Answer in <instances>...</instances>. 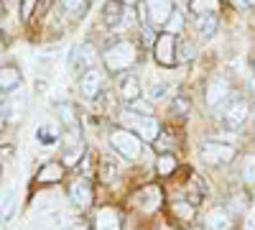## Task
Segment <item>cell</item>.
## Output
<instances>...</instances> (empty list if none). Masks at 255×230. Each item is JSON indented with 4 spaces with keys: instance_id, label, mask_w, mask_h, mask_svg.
Wrapping results in <instances>:
<instances>
[{
    "instance_id": "8992f818",
    "label": "cell",
    "mask_w": 255,
    "mask_h": 230,
    "mask_svg": "<svg viewBox=\"0 0 255 230\" xmlns=\"http://www.w3.org/2000/svg\"><path fill=\"white\" fill-rule=\"evenodd\" d=\"M248 102L245 100H232L230 105L225 108V115H222V120H225V125L227 128H240V125H245V120H248Z\"/></svg>"
},
{
    "instance_id": "836d02e7",
    "label": "cell",
    "mask_w": 255,
    "mask_h": 230,
    "mask_svg": "<svg viewBox=\"0 0 255 230\" xmlns=\"http://www.w3.org/2000/svg\"><path fill=\"white\" fill-rule=\"evenodd\" d=\"M33 3H36V0H23V18H28V15H31V10H33Z\"/></svg>"
},
{
    "instance_id": "ba28073f",
    "label": "cell",
    "mask_w": 255,
    "mask_h": 230,
    "mask_svg": "<svg viewBox=\"0 0 255 230\" xmlns=\"http://www.w3.org/2000/svg\"><path fill=\"white\" fill-rule=\"evenodd\" d=\"M156 59L163 67H171L176 61V56H174V36L171 33H163V36L156 38Z\"/></svg>"
},
{
    "instance_id": "f546056e",
    "label": "cell",
    "mask_w": 255,
    "mask_h": 230,
    "mask_svg": "<svg viewBox=\"0 0 255 230\" xmlns=\"http://www.w3.org/2000/svg\"><path fill=\"white\" fill-rule=\"evenodd\" d=\"M166 28H168V33H174V31H179V28H181V13H174L171 18H168V23H166Z\"/></svg>"
},
{
    "instance_id": "f1b7e54d",
    "label": "cell",
    "mask_w": 255,
    "mask_h": 230,
    "mask_svg": "<svg viewBox=\"0 0 255 230\" xmlns=\"http://www.w3.org/2000/svg\"><path fill=\"white\" fill-rule=\"evenodd\" d=\"M166 92H168V87L163 85V82H156V85L151 87V92H148V95H151V102H158V100H163V97H166Z\"/></svg>"
},
{
    "instance_id": "2e32d148",
    "label": "cell",
    "mask_w": 255,
    "mask_h": 230,
    "mask_svg": "<svg viewBox=\"0 0 255 230\" xmlns=\"http://www.w3.org/2000/svg\"><path fill=\"white\" fill-rule=\"evenodd\" d=\"M13 213H15V187H8L3 200H0V220L8 223L13 218Z\"/></svg>"
},
{
    "instance_id": "4dcf8cb0",
    "label": "cell",
    "mask_w": 255,
    "mask_h": 230,
    "mask_svg": "<svg viewBox=\"0 0 255 230\" xmlns=\"http://www.w3.org/2000/svg\"><path fill=\"white\" fill-rule=\"evenodd\" d=\"M189 110V100L186 97H176V102H174V113L176 115H184Z\"/></svg>"
},
{
    "instance_id": "f35d334b",
    "label": "cell",
    "mask_w": 255,
    "mask_h": 230,
    "mask_svg": "<svg viewBox=\"0 0 255 230\" xmlns=\"http://www.w3.org/2000/svg\"><path fill=\"white\" fill-rule=\"evenodd\" d=\"M248 3H253V5H255V0H248Z\"/></svg>"
},
{
    "instance_id": "3957f363",
    "label": "cell",
    "mask_w": 255,
    "mask_h": 230,
    "mask_svg": "<svg viewBox=\"0 0 255 230\" xmlns=\"http://www.w3.org/2000/svg\"><path fill=\"white\" fill-rule=\"evenodd\" d=\"M110 143H113V149H115L120 156H125V159H138V156H140V151H143L140 138H138L135 133H130V131H125V128L113 131Z\"/></svg>"
},
{
    "instance_id": "83f0119b",
    "label": "cell",
    "mask_w": 255,
    "mask_h": 230,
    "mask_svg": "<svg viewBox=\"0 0 255 230\" xmlns=\"http://www.w3.org/2000/svg\"><path fill=\"white\" fill-rule=\"evenodd\" d=\"M23 108H26V95L23 92H15L13 100H10V115L15 118L18 113H23Z\"/></svg>"
},
{
    "instance_id": "1f68e13d",
    "label": "cell",
    "mask_w": 255,
    "mask_h": 230,
    "mask_svg": "<svg viewBox=\"0 0 255 230\" xmlns=\"http://www.w3.org/2000/svg\"><path fill=\"white\" fill-rule=\"evenodd\" d=\"M61 5L67 8L69 13H74V10H79V8L84 5V0H61Z\"/></svg>"
},
{
    "instance_id": "484cf974",
    "label": "cell",
    "mask_w": 255,
    "mask_h": 230,
    "mask_svg": "<svg viewBox=\"0 0 255 230\" xmlns=\"http://www.w3.org/2000/svg\"><path fill=\"white\" fill-rule=\"evenodd\" d=\"M174 213L181 220H191V218H194V205H189V202H174Z\"/></svg>"
},
{
    "instance_id": "7402d4cb",
    "label": "cell",
    "mask_w": 255,
    "mask_h": 230,
    "mask_svg": "<svg viewBox=\"0 0 255 230\" xmlns=\"http://www.w3.org/2000/svg\"><path fill=\"white\" fill-rule=\"evenodd\" d=\"M59 118H61V123L67 125L69 131H79V120H77L72 105H61V108H59Z\"/></svg>"
},
{
    "instance_id": "5bb4252c",
    "label": "cell",
    "mask_w": 255,
    "mask_h": 230,
    "mask_svg": "<svg viewBox=\"0 0 255 230\" xmlns=\"http://www.w3.org/2000/svg\"><path fill=\"white\" fill-rule=\"evenodd\" d=\"M140 95V82H138V77L135 74H123L120 77V97L123 100H135Z\"/></svg>"
},
{
    "instance_id": "d6986e66",
    "label": "cell",
    "mask_w": 255,
    "mask_h": 230,
    "mask_svg": "<svg viewBox=\"0 0 255 230\" xmlns=\"http://www.w3.org/2000/svg\"><path fill=\"white\" fill-rule=\"evenodd\" d=\"M61 174H64V169H61V164H46V166H41L38 169V182L41 184H49V182H56V179H61Z\"/></svg>"
},
{
    "instance_id": "4316f807",
    "label": "cell",
    "mask_w": 255,
    "mask_h": 230,
    "mask_svg": "<svg viewBox=\"0 0 255 230\" xmlns=\"http://www.w3.org/2000/svg\"><path fill=\"white\" fill-rule=\"evenodd\" d=\"M158 195H161V192H158V187H148V190H145V197H148V200L140 202V205H143V210H153V207L158 205Z\"/></svg>"
},
{
    "instance_id": "d4e9b609",
    "label": "cell",
    "mask_w": 255,
    "mask_h": 230,
    "mask_svg": "<svg viewBox=\"0 0 255 230\" xmlns=\"http://www.w3.org/2000/svg\"><path fill=\"white\" fill-rule=\"evenodd\" d=\"M191 10H194L197 15L215 13L217 10V0H191Z\"/></svg>"
},
{
    "instance_id": "ab89813d",
    "label": "cell",
    "mask_w": 255,
    "mask_h": 230,
    "mask_svg": "<svg viewBox=\"0 0 255 230\" xmlns=\"http://www.w3.org/2000/svg\"><path fill=\"white\" fill-rule=\"evenodd\" d=\"M248 230H255V228H248Z\"/></svg>"
},
{
    "instance_id": "5b68a950",
    "label": "cell",
    "mask_w": 255,
    "mask_h": 230,
    "mask_svg": "<svg viewBox=\"0 0 255 230\" xmlns=\"http://www.w3.org/2000/svg\"><path fill=\"white\" fill-rule=\"evenodd\" d=\"M145 13L153 26H166L168 18L174 15V3L171 0H145Z\"/></svg>"
},
{
    "instance_id": "44dd1931",
    "label": "cell",
    "mask_w": 255,
    "mask_h": 230,
    "mask_svg": "<svg viewBox=\"0 0 255 230\" xmlns=\"http://www.w3.org/2000/svg\"><path fill=\"white\" fill-rule=\"evenodd\" d=\"M240 179H243V184H248V187L255 184V154L245 156V161H243V166H240Z\"/></svg>"
},
{
    "instance_id": "7c38bea8",
    "label": "cell",
    "mask_w": 255,
    "mask_h": 230,
    "mask_svg": "<svg viewBox=\"0 0 255 230\" xmlns=\"http://www.w3.org/2000/svg\"><path fill=\"white\" fill-rule=\"evenodd\" d=\"M204 228L207 230H230V213L225 207H212L204 215Z\"/></svg>"
},
{
    "instance_id": "277c9868",
    "label": "cell",
    "mask_w": 255,
    "mask_h": 230,
    "mask_svg": "<svg viewBox=\"0 0 255 230\" xmlns=\"http://www.w3.org/2000/svg\"><path fill=\"white\" fill-rule=\"evenodd\" d=\"M202 159L212 166H225L235 159V149L227 143H220V141H207L202 146Z\"/></svg>"
},
{
    "instance_id": "52a82bcc",
    "label": "cell",
    "mask_w": 255,
    "mask_h": 230,
    "mask_svg": "<svg viewBox=\"0 0 255 230\" xmlns=\"http://www.w3.org/2000/svg\"><path fill=\"white\" fill-rule=\"evenodd\" d=\"M82 154H84V143H82L79 131H69L67 136H64V164L67 166L77 164Z\"/></svg>"
},
{
    "instance_id": "9c48e42d",
    "label": "cell",
    "mask_w": 255,
    "mask_h": 230,
    "mask_svg": "<svg viewBox=\"0 0 255 230\" xmlns=\"http://www.w3.org/2000/svg\"><path fill=\"white\" fill-rule=\"evenodd\" d=\"M230 92V85H227V79L225 77H215L209 82V87H207V105L209 108H217L220 102L227 97Z\"/></svg>"
},
{
    "instance_id": "6da1fadb",
    "label": "cell",
    "mask_w": 255,
    "mask_h": 230,
    "mask_svg": "<svg viewBox=\"0 0 255 230\" xmlns=\"http://www.w3.org/2000/svg\"><path fill=\"white\" fill-rule=\"evenodd\" d=\"M102 59H105V64H108V69L123 72V69L135 64V46L130 44V41H118V44H113L102 54Z\"/></svg>"
},
{
    "instance_id": "e575fe53",
    "label": "cell",
    "mask_w": 255,
    "mask_h": 230,
    "mask_svg": "<svg viewBox=\"0 0 255 230\" xmlns=\"http://www.w3.org/2000/svg\"><path fill=\"white\" fill-rule=\"evenodd\" d=\"M61 230H84L82 225H67V228H61Z\"/></svg>"
},
{
    "instance_id": "9a60e30c",
    "label": "cell",
    "mask_w": 255,
    "mask_h": 230,
    "mask_svg": "<svg viewBox=\"0 0 255 230\" xmlns=\"http://www.w3.org/2000/svg\"><path fill=\"white\" fill-rule=\"evenodd\" d=\"M102 18H105V23H108L110 28L120 26V23H123V18H125V8H123V3H118V0H110V3L105 5Z\"/></svg>"
},
{
    "instance_id": "ffe728a7",
    "label": "cell",
    "mask_w": 255,
    "mask_h": 230,
    "mask_svg": "<svg viewBox=\"0 0 255 230\" xmlns=\"http://www.w3.org/2000/svg\"><path fill=\"white\" fill-rule=\"evenodd\" d=\"M18 82H20V74L15 67L0 69V90H13V87H18Z\"/></svg>"
},
{
    "instance_id": "74e56055",
    "label": "cell",
    "mask_w": 255,
    "mask_h": 230,
    "mask_svg": "<svg viewBox=\"0 0 255 230\" xmlns=\"http://www.w3.org/2000/svg\"><path fill=\"white\" fill-rule=\"evenodd\" d=\"M0 54H3V44H0Z\"/></svg>"
},
{
    "instance_id": "7a4b0ae2",
    "label": "cell",
    "mask_w": 255,
    "mask_h": 230,
    "mask_svg": "<svg viewBox=\"0 0 255 230\" xmlns=\"http://www.w3.org/2000/svg\"><path fill=\"white\" fill-rule=\"evenodd\" d=\"M123 120L130 125V128L135 131V136L140 138L143 136V141H156V136L161 133V125H158V120L153 118V115H135V113H123Z\"/></svg>"
},
{
    "instance_id": "ac0fdd59",
    "label": "cell",
    "mask_w": 255,
    "mask_h": 230,
    "mask_svg": "<svg viewBox=\"0 0 255 230\" xmlns=\"http://www.w3.org/2000/svg\"><path fill=\"white\" fill-rule=\"evenodd\" d=\"M197 28H199V36H202V38H209L212 33L217 31V18H215V13L199 15V18H197Z\"/></svg>"
},
{
    "instance_id": "e0dca14e",
    "label": "cell",
    "mask_w": 255,
    "mask_h": 230,
    "mask_svg": "<svg viewBox=\"0 0 255 230\" xmlns=\"http://www.w3.org/2000/svg\"><path fill=\"white\" fill-rule=\"evenodd\" d=\"M59 128L54 123H44V125H38L36 128V141L38 143H44V146H51V143H56L59 141Z\"/></svg>"
},
{
    "instance_id": "4fadbf2b",
    "label": "cell",
    "mask_w": 255,
    "mask_h": 230,
    "mask_svg": "<svg viewBox=\"0 0 255 230\" xmlns=\"http://www.w3.org/2000/svg\"><path fill=\"white\" fill-rule=\"evenodd\" d=\"M95 230H120V218L113 207H102L95 218Z\"/></svg>"
},
{
    "instance_id": "603a6c76",
    "label": "cell",
    "mask_w": 255,
    "mask_h": 230,
    "mask_svg": "<svg viewBox=\"0 0 255 230\" xmlns=\"http://www.w3.org/2000/svg\"><path fill=\"white\" fill-rule=\"evenodd\" d=\"M130 113H135V115H153V102L135 97V100H130Z\"/></svg>"
},
{
    "instance_id": "cb8c5ba5",
    "label": "cell",
    "mask_w": 255,
    "mask_h": 230,
    "mask_svg": "<svg viewBox=\"0 0 255 230\" xmlns=\"http://www.w3.org/2000/svg\"><path fill=\"white\" fill-rule=\"evenodd\" d=\"M156 169H158V174L161 177H168L174 169H176V161H174V156H168V154H163V156H158V161H156Z\"/></svg>"
},
{
    "instance_id": "30bf717a",
    "label": "cell",
    "mask_w": 255,
    "mask_h": 230,
    "mask_svg": "<svg viewBox=\"0 0 255 230\" xmlns=\"http://www.w3.org/2000/svg\"><path fill=\"white\" fill-rule=\"evenodd\" d=\"M100 87H102V74H100L97 69H87V72L82 74L79 90H82V95L87 97V100H92V97L100 92Z\"/></svg>"
},
{
    "instance_id": "8d00e7d4",
    "label": "cell",
    "mask_w": 255,
    "mask_h": 230,
    "mask_svg": "<svg viewBox=\"0 0 255 230\" xmlns=\"http://www.w3.org/2000/svg\"><path fill=\"white\" fill-rule=\"evenodd\" d=\"M0 230H5V223L3 220H0Z\"/></svg>"
},
{
    "instance_id": "d590c367",
    "label": "cell",
    "mask_w": 255,
    "mask_h": 230,
    "mask_svg": "<svg viewBox=\"0 0 255 230\" xmlns=\"http://www.w3.org/2000/svg\"><path fill=\"white\" fill-rule=\"evenodd\" d=\"M118 3H123V5H133L135 0H118Z\"/></svg>"
},
{
    "instance_id": "d6a6232c",
    "label": "cell",
    "mask_w": 255,
    "mask_h": 230,
    "mask_svg": "<svg viewBox=\"0 0 255 230\" xmlns=\"http://www.w3.org/2000/svg\"><path fill=\"white\" fill-rule=\"evenodd\" d=\"M191 56H194V46H191V44H181L179 59H191Z\"/></svg>"
},
{
    "instance_id": "8fae6325",
    "label": "cell",
    "mask_w": 255,
    "mask_h": 230,
    "mask_svg": "<svg viewBox=\"0 0 255 230\" xmlns=\"http://www.w3.org/2000/svg\"><path fill=\"white\" fill-rule=\"evenodd\" d=\"M69 197H72V202L77 205V207H90L92 205V187H90V182H84V179H79V182H74L72 184V190H69Z\"/></svg>"
}]
</instances>
